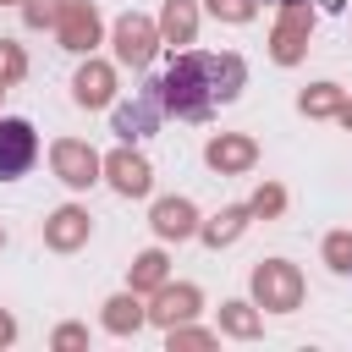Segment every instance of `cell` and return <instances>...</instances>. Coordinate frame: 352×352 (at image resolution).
Here are the masks:
<instances>
[{"label":"cell","instance_id":"cell-1","mask_svg":"<svg viewBox=\"0 0 352 352\" xmlns=\"http://www.w3.org/2000/svg\"><path fill=\"white\" fill-rule=\"evenodd\" d=\"M242 88V60L236 55H176L160 77L165 110L176 116H209Z\"/></svg>","mask_w":352,"mask_h":352},{"label":"cell","instance_id":"cell-2","mask_svg":"<svg viewBox=\"0 0 352 352\" xmlns=\"http://www.w3.org/2000/svg\"><path fill=\"white\" fill-rule=\"evenodd\" d=\"M33 160H38V138H33V126L16 121V116H6V121H0V182H16Z\"/></svg>","mask_w":352,"mask_h":352},{"label":"cell","instance_id":"cell-3","mask_svg":"<svg viewBox=\"0 0 352 352\" xmlns=\"http://www.w3.org/2000/svg\"><path fill=\"white\" fill-rule=\"evenodd\" d=\"M160 110H165V94H160V82H148L138 104L116 110V132H121V138H143V132L154 126V116H160Z\"/></svg>","mask_w":352,"mask_h":352},{"label":"cell","instance_id":"cell-4","mask_svg":"<svg viewBox=\"0 0 352 352\" xmlns=\"http://www.w3.org/2000/svg\"><path fill=\"white\" fill-rule=\"evenodd\" d=\"M116 44H121V60H132V66H143V60L154 55V33H148V22H138V16H126V22L116 28Z\"/></svg>","mask_w":352,"mask_h":352},{"label":"cell","instance_id":"cell-5","mask_svg":"<svg viewBox=\"0 0 352 352\" xmlns=\"http://www.w3.org/2000/svg\"><path fill=\"white\" fill-rule=\"evenodd\" d=\"M55 165H60V176H66L72 187H88V182H94V165H99V160H94V154L82 148V143H60V148H55Z\"/></svg>","mask_w":352,"mask_h":352},{"label":"cell","instance_id":"cell-6","mask_svg":"<svg viewBox=\"0 0 352 352\" xmlns=\"http://www.w3.org/2000/svg\"><path fill=\"white\" fill-rule=\"evenodd\" d=\"M94 33H99L94 11H88V6H66V16H60V38H66L72 50H88V44H94Z\"/></svg>","mask_w":352,"mask_h":352},{"label":"cell","instance_id":"cell-7","mask_svg":"<svg viewBox=\"0 0 352 352\" xmlns=\"http://www.w3.org/2000/svg\"><path fill=\"white\" fill-rule=\"evenodd\" d=\"M258 297H264V308H270V297H275L280 308H292V302H297V280H292L280 264H264V270H258Z\"/></svg>","mask_w":352,"mask_h":352},{"label":"cell","instance_id":"cell-8","mask_svg":"<svg viewBox=\"0 0 352 352\" xmlns=\"http://www.w3.org/2000/svg\"><path fill=\"white\" fill-rule=\"evenodd\" d=\"M110 170H116V187H121V192H143V187H148V165L132 160V154H116Z\"/></svg>","mask_w":352,"mask_h":352},{"label":"cell","instance_id":"cell-9","mask_svg":"<svg viewBox=\"0 0 352 352\" xmlns=\"http://www.w3.org/2000/svg\"><path fill=\"white\" fill-rule=\"evenodd\" d=\"M154 226H160L165 236H182V231H192V209L170 198V204H160V209H154Z\"/></svg>","mask_w":352,"mask_h":352},{"label":"cell","instance_id":"cell-10","mask_svg":"<svg viewBox=\"0 0 352 352\" xmlns=\"http://www.w3.org/2000/svg\"><path fill=\"white\" fill-rule=\"evenodd\" d=\"M77 99H82V104H104V99H110V77H104V66H88V72L77 77Z\"/></svg>","mask_w":352,"mask_h":352},{"label":"cell","instance_id":"cell-11","mask_svg":"<svg viewBox=\"0 0 352 352\" xmlns=\"http://www.w3.org/2000/svg\"><path fill=\"white\" fill-rule=\"evenodd\" d=\"M302 28H308V16H302V11H292V16H286V28L275 33V55H280V60H297V38H302Z\"/></svg>","mask_w":352,"mask_h":352},{"label":"cell","instance_id":"cell-12","mask_svg":"<svg viewBox=\"0 0 352 352\" xmlns=\"http://www.w3.org/2000/svg\"><path fill=\"white\" fill-rule=\"evenodd\" d=\"M253 160V143L231 138V143H209V165H248Z\"/></svg>","mask_w":352,"mask_h":352},{"label":"cell","instance_id":"cell-13","mask_svg":"<svg viewBox=\"0 0 352 352\" xmlns=\"http://www.w3.org/2000/svg\"><path fill=\"white\" fill-rule=\"evenodd\" d=\"M165 33H170V38H187V33H192V11H187V0H170V11H165Z\"/></svg>","mask_w":352,"mask_h":352},{"label":"cell","instance_id":"cell-14","mask_svg":"<svg viewBox=\"0 0 352 352\" xmlns=\"http://www.w3.org/2000/svg\"><path fill=\"white\" fill-rule=\"evenodd\" d=\"M77 231H82V214H72V209H66V214H60V226H55V242H72Z\"/></svg>","mask_w":352,"mask_h":352},{"label":"cell","instance_id":"cell-15","mask_svg":"<svg viewBox=\"0 0 352 352\" xmlns=\"http://www.w3.org/2000/svg\"><path fill=\"white\" fill-rule=\"evenodd\" d=\"M336 104V94L330 88H319V94H302V110H330Z\"/></svg>","mask_w":352,"mask_h":352},{"label":"cell","instance_id":"cell-16","mask_svg":"<svg viewBox=\"0 0 352 352\" xmlns=\"http://www.w3.org/2000/svg\"><path fill=\"white\" fill-rule=\"evenodd\" d=\"M346 121H352V104H346Z\"/></svg>","mask_w":352,"mask_h":352}]
</instances>
